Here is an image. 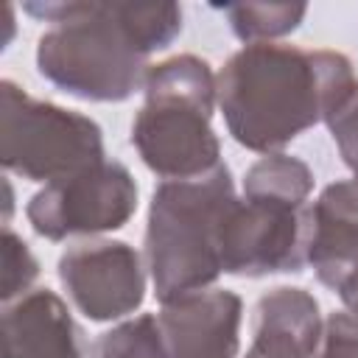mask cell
<instances>
[{"mask_svg":"<svg viewBox=\"0 0 358 358\" xmlns=\"http://www.w3.org/2000/svg\"><path fill=\"white\" fill-rule=\"evenodd\" d=\"M50 28L36 42V70L56 90L92 103H120L143 90L151 53L182 34L176 3H25Z\"/></svg>","mask_w":358,"mask_h":358,"instance_id":"obj_1","label":"cell"},{"mask_svg":"<svg viewBox=\"0 0 358 358\" xmlns=\"http://www.w3.org/2000/svg\"><path fill=\"white\" fill-rule=\"evenodd\" d=\"M338 50L257 42L235 50L215 76L218 106L232 140L255 154H280L355 84Z\"/></svg>","mask_w":358,"mask_h":358,"instance_id":"obj_2","label":"cell"},{"mask_svg":"<svg viewBox=\"0 0 358 358\" xmlns=\"http://www.w3.org/2000/svg\"><path fill=\"white\" fill-rule=\"evenodd\" d=\"M235 199L224 162L204 176L165 179L154 187L143 255L159 302L210 288L224 274L221 229Z\"/></svg>","mask_w":358,"mask_h":358,"instance_id":"obj_3","label":"cell"},{"mask_svg":"<svg viewBox=\"0 0 358 358\" xmlns=\"http://www.w3.org/2000/svg\"><path fill=\"white\" fill-rule=\"evenodd\" d=\"M143 106L131 123V145L148 171L165 179H196L221 165L213 131L215 76L201 56L179 53L151 64Z\"/></svg>","mask_w":358,"mask_h":358,"instance_id":"obj_4","label":"cell"},{"mask_svg":"<svg viewBox=\"0 0 358 358\" xmlns=\"http://www.w3.org/2000/svg\"><path fill=\"white\" fill-rule=\"evenodd\" d=\"M103 159V131L92 117L0 81V162L8 173L48 185Z\"/></svg>","mask_w":358,"mask_h":358,"instance_id":"obj_5","label":"cell"},{"mask_svg":"<svg viewBox=\"0 0 358 358\" xmlns=\"http://www.w3.org/2000/svg\"><path fill=\"white\" fill-rule=\"evenodd\" d=\"M137 210V182L123 162L103 159L36 190L25 218L45 241L101 235L129 224Z\"/></svg>","mask_w":358,"mask_h":358,"instance_id":"obj_6","label":"cell"},{"mask_svg":"<svg viewBox=\"0 0 358 358\" xmlns=\"http://www.w3.org/2000/svg\"><path fill=\"white\" fill-rule=\"evenodd\" d=\"M305 210V201L268 193L235 199L221 229V271L232 277L302 271Z\"/></svg>","mask_w":358,"mask_h":358,"instance_id":"obj_7","label":"cell"},{"mask_svg":"<svg viewBox=\"0 0 358 358\" xmlns=\"http://www.w3.org/2000/svg\"><path fill=\"white\" fill-rule=\"evenodd\" d=\"M59 282L90 322H112L134 313L145 299V266L126 241L90 238L59 257Z\"/></svg>","mask_w":358,"mask_h":358,"instance_id":"obj_8","label":"cell"},{"mask_svg":"<svg viewBox=\"0 0 358 358\" xmlns=\"http://www.w3.org/2000/svg\"><path fill=\"white\" fill-rule=\"evenodd\" d=\"M243 302L229 288H201L162 302L165 358H238Z\"/></svg>","mask_w":358,"mask_h":358,"instance_id":"obj_9","label":"cell"},{"mask_svg":"<svg viewBox=\"0 0 358 358\" xmlns=\"http://www.w3.org/2000/svg\"><path fill=\"white\" fill-rule=\"evenodd\" d=\"M305 260L333 291L358 274V179H338L308 204Z\"/></svg>","mask_w":358,"mask_h":358,"instance_id":"obj_10","label":"cell"},{"mask_svg":"<svg viewBox=\"0 0 358 358\" xmlns=\"http://www.w3.org/2000/svg\"><path fill=\"white\" fill-rule=\"evenodd\" d=\"M3 358H84V333L50 288L3 302Z\"/></svg>","mask_w":358,"mask_h":358,"instance_id":"obj_11","label":"cell"},{"mask_svg":"<svg viewBox=\"0 0 358 358\" xmlns=\"http://www.w3.org/2000/svg\"><path fill=\"white\" fill-rule=\"evenodd\" d=\"M324 319L305 288L280 285L257 299L255 336L243 358H313Z\"/></svg>","mask_w":358,"mask_h":358,"instance_id":"obj_12","label":"cell"},{"mask_svg":"<svg viewBox=\"0 0 358 358\" xmlns=\"http://www.w3.org/2000/svg\"><path fill=\"white\" fill-rule=\"evenodd\" d=\"M232 34L243 45L271 42L299 28L308 14L305 3H229L224 6Z\"/></svg>","mask_w":358,"mask_h":358,"instance_id":"obj_13","label":"cell"},{"mask_svg":"<svg viewBox=\"0 0 358 358\" xmlns=\"http://www.w3.org/2000/svg\"><path fill=\"white\" fill-rule=\"evenodd\" d=\"M90 358H165L157 316L143 313L101 333L90 347Z\"/></svg>","mask_w":358,"mask_h":358,"instance_id":"obj_14","label":"cell"},{"mask_svg":"<svg viewBox=\"0 0 358 358\" xmlns=\"http://www.w3.org/2000/svg\"><path fill=\"white\" fill-rule=\"evenodd\" d=\"M36 277H39V260L11 227H3V288H0L3 302L28 294Z\"/></svg>","mask_w":358,"mask_h":358,"instance_id":"obj_15","label":"cell"},{"mask_svg":"<svg viewBox=\"0 0 358 358\" xmlns=\"http://www.w3.org/2000/svg\"><path fill=\"white\" fill-rule=\"evenodd\" d=\"M330 137L344 159V165L358 179V81L344 92V98L324 117Z\"/></svg>","mask_w":358,"mask_h":358,"instance_id":"obj_16","label":"cell"},{"mask_svg":"<svg viewBox=\"0 0 358 358\" xmlns=\"http://www.w3.org/2000/svg\"><path fill=\"white\" fill-rule=\"evenodd\" d=\"M313 358H358V319H352L347 310L330 313Z\"/></svg>","mask_w":358,"mask_h":358,"instance_id":"obj_17","label":"cell"},{"mask_svg":"<svg viewBox=\"0 0 358 358\" xmlns=\"http://www.w3.org/2000/svg\"><path fill=\"white\" fill-rule=\"evenodd\" d=\"M336 294L341 296L347 313H350L352 319H358V274H352L347 282H341V288H338Z\"/></svg>","mask_w":358,"mask_h":358,"instance_id":"obj_18","label":"cell"}]
</instances>
